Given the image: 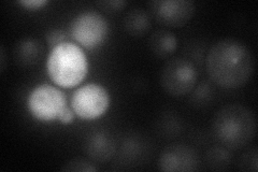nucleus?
I'll return each mask as SVG.
<instances>
[{
    "label": "nucleus",
    "instance_id": "7",
    "mask_svg": "<svg viewBox=\"0 0 258 172\" xmlns=\"http://www.w3.org/2000/svg\"><path fill=\"white\" fill-rule=\"evenodd\" d=\"M109 105L110 95L106 87L98 83L79 87L70 99V106L76 116L86 121L101 118L108 111Z\"/></svg>",
    "mask_w": 258,
    "mask_h": 172
},
{
    "label": "nucleus",
    "instance_id": "3",
    "mask_svg": "<svg viewBox=\"0 0 258 172\" xmlns=\"http://www.w3.org/2000/svg\"><path fill=\"white\" fill-rule=\"evenodd\" d=\"M46 69L54 84L61 88H74L86 78L88 61L82 47L64 41L51 48Z\"/></svg>",
    "mask_w": 258,
    "mask_h": 172
},
{
    "label": "nucleus",
    "instance_id": "19",
    "mask_svg": "<svg viewBox=\"0 0 258 172\" xmlns=\"http://www.w3.org/2000/svg\"><path fill=\"white\" fill-rule=\"evenodd\" d=\"M98 5L102 6L103 8H106V10L117 11V10H122L123 8L127 5V3L124 2V0H113V2L99 3Z\"/></svg>",
    "mask_w": 258,
    "mask_h": 172
},
{
    "label": "nucleus",
    "instance_id": "18",
    "mask_svg": "<svg viewBox=\"0 0 258 172\" xmlns=\"http://www.w3.org/2000/svg\"><path fill=\"white\" fill-rule=\"evenodd\" d=\"M47 0H21L19 4L28 10H38L47 5Z\"/></svg>",
    "mask_w": 258,
    "mask_h": 172
},
{
    "label": "nucleus",
    "instance_id": "13",
    "mask_svg": "<svg viewBox=\"0 0 258 172\" xmlns=\"http://www.w3.org/2000/svg\"><path fill=\"white\" fill-rule=\"evenodd\" d=\"M124 28L127 34L131 36H144L151 28L149 13L141 8H135V9L128 11L124 18Z\"/></svg>",
    "mask_w": 258,
    "mask_h": 172
},
{
    "label": "nucleus",
    "instance_id": "17",
    "mask_svg": "<svg viewBox=\"0 0 258 172\" xmlns=\"http://www.w3.org/2000/svg\"><path fill=\"white\" fill-rule=\"evenodd\" d=\"M66 34L60 29H53L46 34V42L51 47H54L66 41Z\"/></svg>",
    "mask_w": 258,
    "mask_h": 172
},
{
    "label": "nucleus",
    "instance_id": "4",
    "mask_svg": "<svg viewBox=\"0 0 258 172\" xmlns=\"http://www.w3.org/2000/svg\"><path fill=\"white\" fill-rule=\"evenodd\" d=\"M27 106L30 114L41 122H54L62 119L71 106L60 88L51 84H40L29 93Z\"/></svg>",
    "mask_w": 258,
    "mask_h": 172
},
{
    "label": "nucleus",
    "instance_id": "14",
    "mask_svg": "<svg viewBox=\"0 0 258 172\" xmlns=\"http://www.w3.org/2000/svg\"><path fill=\"white\" fill-rule=\"evenodd\" d=\"M207 159L209 165L213 169H224L230 162V154L226 150V147L216 146L210 149L207 154Z\"/></svg>",
    "mask_w": 258,
    "mask_h": 172
},
{
    "label": "nucleus",
    "instance_id": "10",
    "mask_svg": "<svg viewBox=\"0 0 258 172\" xmlns=\"http://www.w3.org/2000/svg\"><path fill=\"white\" fill-rule=\"evenodd\" d=\"M116 151V144L113 139L107 133H96L90 139L86 144V153L90 159L97 162L109 161L114 156Z\"/></svg>",
    "mask_w": 258,
    "mask_h": 172
},
{
    "label": "nucleus",
    "instance_id": "12",
    "mask_svg": "<svg viewBox=\"0 0 258 172\" xmlns=\"http://www.w3.org/2000/svg\"><path fill=\"white\" fill-rule=\"evenodd\" d=\"M43 50L41 41L35 38H24L16 44L14 55L20 64L29 66L40 61L43 55Z\"/></svg>",
    "mask_w": 258,
    "mask_h": 172
},
{
    "label": "nucleus",
    "instance_id": "5",
    "mask_svg": "<svg viewBox=\"0 0 258 172\" xmlns=\"http://www.w3.org/2000/svg\"><path fill=\"white\" fill-rule=\"evenodd\" d=\"M109 25L104 16L94 10L80 12L70 23V36L79 46L94 50L106 40Z\"/></svg>",
    "mask_w": 258,
    "mask_h": 172
},
{
    "label": "nucleus",
    "instance_id": "11",
    "mask_svg": "<svg viewBox=\"0 0 258 172\" xmlns=\"http://www.w3.org/2000/svg\"><path fill=\"white\" fill-rule=\"evenodd\" d=\"M149 46L158 59H168L175 53L177 40L173 32L167 29H157L150 36Z\"/></svg>",
    "mask_w": 258,
    "mask_h": 172
},
{
    "label": "nucleus",
    "instance_id": "9",
    "mask_svg": "<svg viewBox=\"0 0 258 172\" xmlns=\"http://www.w3.org/2000/svg\"><path fill=\"white\" fill-rule=\"evenodd\" d=\"M199 163L198 154L191 146L173 143L161 151L157 165L165 172H187L198 170Z\"/></svg>",
    "mask_w": 258,
    "mask_h": 172
},
{
    "label": "nucleus",
    "instance_id": "8",
    "mask_svg": "<svg viewBox=\"0 0 258 172\" xmlns=\"http://www.w3.org/2000/svg\"><path fill=\"white\" fill-rule=\"evenodd\" d=\"M150 10L160 25L177 28L192 19L196 6L191 0H155L150 4Z\"/></svg>",
    "mask_w": 258,
    "mask_h": 172
},
{
    "label": "nucleus",
    "instance_id": "20",
    "mask_svg": "<svg viewBox=\"0 0 258 172\" xmlns=\"http://www.w3.org/2000/svg\"><path fill=\"white\" fill-rule=\"evenodd\" d=\"M6 69V51L5 47L2 46L0 48V71L4 72Z\"/></svg>",
    "mask_w": 258,
    "mask_h": 172
},
{
    "label": "nucleus",
    "instance_id": "1",
    "mask_svg": "<svg viewBox=\"0 0 258 172\" xmlns=\"http://www.w3.org/2000/svg\"><path fill=\"white\" fill-rule=\"evenodd\" d=\"M206 66L209 77L215 84L236 89L251 80L255 70V57L240 40L225 38L210 47Z\"/></svg>",
    "mask_w": 258,
    "mask_h": 172
},
{
    "label": "nucleus",
    "instance_id": "2",
    "mask_svg": "<svg viewBox=\"0 0 258 172\" xmlns=\"http://www.w3.org/2000/svg\"><path fill=\"white\" fill-rule=\"evenodd\" d=\"M212 133L222 146L240 150L253 141L257 132L255 114L240 103H228L217 110L212 119Z\"/></svg>",
    "mask_w": 258,
    "mask_h": 172
},
{
    "label": "nucleus",
    "instance_id": "15",
    "mask_svg": "<svg viewBox=\"0 0 258 172\" xmlns=\"http://www.w3.org/2000/svg\"><path fill=\"white\" fill-rule=\"evenodd\" d=\"M98 170L92 159L84 157H75L67 161L61 167V171L72 172H95Z\"/></svg>",
    "mask_w": 258,
    "mask_h": 172
},
{
    "label": "nucleus",
    "instance_id": "16",
    "mask_svg": "<svg viewBox=\"0 0 258 172\" xmlns=\"http://www.w3.org/2000/svg\"><path fill=\"white\" fill-rule=\"evenodd\" d=\"M240 163H241L242 167L247 165L245 170H251V171L256 172L257 169H258V166H257V149H256V147H254V149L246 152L244 154V156L242 157Z\"/></svg>",
    "mask_w": 258,
    "mask_h": 172
},
{
    "label": "nucleus",
    "instance_id": "6",
    "mask_svg": "<svg viewBox=\"0 0 258 172\" xmlns=\"http://www.w3.org/2000/svg\"><path fill=\"white\" fill-rule=\"evenodd\" d=\"M197 70L186 59H172L161 68L159 81L164 91L173 97H183L189 94L196 86Z\"/></svg>",
    "mask_w": 258,
    "mask_h": 172
}]
</instances>
